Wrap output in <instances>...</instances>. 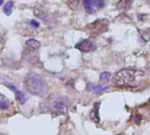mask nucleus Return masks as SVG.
Wrapping results in <instances>:
<instances>
[{
  "label": "nucleus",
  "instance_id": "nucleus-14",
  "mask_svg": "<svg viewBox=\"0 0 150 135\" xmlns=\"http://www.w3.org/2000/svg\"><path fill=\"white\" fill-rule=\"evenodd\" d=\"M8 107V100L4 97L0 95V108L5 110Z\"/></svg>",
  "mask_w": 150,
  "mask_h": 135
},
{
  "label": "nucleus",
  "instance_id": "nucleus-3",
  "mask_svg": "<svg viewBox=\"0 0 150 135\" xmlns=\"http://www.w3.org/2000/svg\"><path fill=\"white\" fill-rule=\"evenodd\" d=\"M109 26V22L107 19H98L96 20L95 22L90 24L87 26L85 28L87 33L92 35V36H97L98 34H101L105 32H106L107 28Z\"/></svg>",
  "mask_w": 150,
  "mask_h": 135
},
{
  "label": "nucleus",
  "instance_id": "nucleus-6",
  "mask_svg": "<svg viewBox=\"0 0 150 135\" xmlns=\"http://www.w3.org/2000/svg\"><path fill=\"white\" fill-rule=\"evenodd\" d=\"M76 48L83 53H88L93 51L96 48V46L94 42L90 39H83L76 45Z\"/></svg>",
  "mask_w": 150,
  "mask_h": 135
},
{
  "label": "nucleus",
  "instance_id": "nucleus-20",
  "mask_svg": "<svg viewBox=\"0 0 150 135\" xmlns=\"http://www.w3.org/2000/svg\"><path fill=\"white\" fill-rule=\"evenodd\" d=\"M144 1H146L147 3H148V4L150 5V0H144Z\"/></svg>",
  "mask_w": 150,
  "mask_h": 135
},
{
  "label": "nucleus",
  "instance_id": "nucleus-18",
  "mask_svg": "<svg viewBox=\"0 0 150 135\" xmlns=\"http://www.w3.org/2000/svg\"><path fill=\"white\" fill-rule=\"evenodd\" d=\"M140 120H141V117H140V115L135 116L134 118H133V121H134V123H136V124H139V123L140 122Z\"/></svg>",
  "mask_w": 150,
  "mask_h": 135
},
{
  "label": "nucleus",
  "instance_id": "nucleus-9",
  "mask_svg": "<svg viewBox=\"0 0 150 135\" xmlns=\"http://www.w3.org/2000/svg\"><path fill=\"white\" fill-rule=\"evenodd\" d=\"M26 45L27 46L28 48L33 49V50H36V49L40 48V43L37 39H27L26 42Z\"/></svg>",
  "mask_w": 150,
  "mask_h": 135
},
{
  "label": "nucleus",
  "instance_id": "nucleus-17",
  "mask_svg": "<svg viewBox=\"0 0 150 135\" xmlns=\"http://www.w3.org/2000/svg\"><path fill=\"white\" fill-rule=\"evenodd\" d=\"M30 24H31L32 26L36 27V28H38V27L40 26V23H39L38 21H36V20H34V19L31 20V21H30Z\"/></svg>",
  "mask_w": 150,
  "mask_h": 135
},
{
  "label": "nucleus",
  "instance_id": "nucleus-1",
  "mask_svg": "<svg viewBox=\"0 0 150 135\" xmlns=\"http://www.w3.org/2000/svg\"><path fill=\"white\" fill-rule=\"evenodd\" d=\"M145 78V73L139 69H124L117 72L113 77L114 83L125 87H136Z\"/></svg>",
  "mask_w": 150,
  "mask_h": 135
},
{
  "label": "nucleus",
  "instance_id": "nucleus-10",
  "mask_svg": "<svg viewBox=\"0 0 150 135\" xmlns=\"http://www.w3.org/2000/svg\"><path fill=\"white\" fill-rule=\"evenodd\" d=\"M107 89L106 86H104V85H92V84H90V87H89V89L95 93V94H97V93H100V92H103L104 91H106V89Z\"/></svg>",
  "mask_w": 150,
  "mask_h": 135
},
{
  "label": "nucleus",
  "instance_id": "nucleus-11",
  "mask_svg": "<svg viewBox=\"0 0 150 135\" xmlns=\"http://www.w3.org/2000/svg\"><path fill=\"white\" fill-rule=\"evenodd\" d=\"M15 95H16L17 100H18L20 104L24 105V104L26 103V98L25 97V95H24V93H23L22 91H19V89H17V91H15Z\"/></svg>",
  "mask_w": 150,
  "mask_h": 135
},
{
  "label": "nucleus",
  "instance_id": "nucleus-19",
  "mask_svg": "<svg viewBox=\"0 0 150 135\" xmlns=\"http://www.w3.org/2000/svg\"><path fill=\"white\" fill-rule=\"evenodd\" d=\"M3 3H4V0H0V6L3 5Z\"/></svg>",
  "mask_w": 150,
  "mask_h": 135
},
{
  "label": "nucleus",
  "instance_id": "nucleus-12",
  "mask_svg": "<svg viewBox=\"0 0 150 135\" xmlns=\"http://www.w3.org/2000/svg\"><path fill=\"white\" fill-rule=\"evenodd\" d=\"M13 6H14V4H13L12 1H8L5 5V6H4V12H5V13L6 15H8V16L11 15L12 11V8H13Z\"/></svg>",
  "mask_w": 150,
  "mask_h": 135
},
{
  "label": "nucleus",
  "instance_id": "nucleus-7",
  "mask_svg": "<svg viewBox=\"0 0 150 135\" xmlns=\"http://www.w3.org/2000/svg\"><path fill=\"white\" fill-rule=\"evenodd\" d=\"M131 4H132V0H119L117 4V8L121 11H126L131 7Z\"/></svg>",
  "mask_w": 150,
  "mask_h": 135
},
{
  "label": "nucleus",
  "instance_id": "nucleus-15",
  "mask_svg": "<svg viewBox=\"0 0 150 135\" xmlns=\"http://www.w3.org/2000/svg\"><path fill=\"white\" fill-rule=\"evenodd\" d=\"M110 76H111V75L109 72H103V73H101V75H100V80H101L103 82H106L107 81H109Z\"/></svg>",
  "mask_w": 150,
  "mask_h": 135
},
{
  "label": "nucleus",
  "instance_id": "nucleus-13",
  "mask_svg": "<svg viewBox=\"0 0 150 135\" xmlns=\"http://www.w3.org/2000/svg\"><path fill=\"white\" fill-rule=\"evenodd\" d=\"M79 1H80V0H66V3H67L68 6H69L70 9L76 10V9L78 7Z\"/></svg>",
  "mask_w": 150,
  "mask_h": 135
},
{
  "label": "nucleus",
  "instance_id": "nucleus-4",
  "mask_svg": "<svg viewBox=\"0 0 150 135\" xmlns=\"http://www.w3.org/2000/svg\"><path fill=\"white\" fill-rule=\"evenodd\" d=\"M104 6V0H83V7L88 13H95Z\"/></svg>",
  "mask_w": 150,
  "mask_h": 135
},
{
  "label": "nucleus",
  "instance_id": "nucleus-2",
  "mask_svg": "<svg viewBox=\"0 0 150 135\" xmlns=\"http://www.w3.org/2000/svg\"><path fill=\"white\" fill-rule=\"evenodd\" d=\"M25 84L27 91L36 96L44 97L47 92V84L44 79L35 73H31L26 75Z\"/></svg>",
  "mask_w": 150,
  "mask_h": 135
},
{
  "label": "nucleus",
  "instance_id": "nucleus-8",
  "mask_svg": "<svg viewBox=\"0 0 150 135\" xmlns=\"http://www.w3.org/2000/svg\"><path fill=\"white\" fill-rule=\"evenodd\" d=\"M98 109H99V104L98 103H96L95 105H94V107H93V109L91 110V111H90V118L93 120V121H95L96 123H97V122H99V111H98Z\"/></svg>",
  "mask_w": 150,
  "mask_h": 135
},
{
  "label": "nucleus",
  "instance_id": "nucleus-21",
  "mask_svg": "<svg viewBox=\"0 0 150 135\" xmlns=\"http://www.w3.org/2000/svg\"><path fill=\"white\" fill-rule=\"evenodd\" d=\"M118 135H122V134H118Z\"/></svg>",
  "mask_w": 150,
  "mask_h": 135
},
{
  "label": "nucleus",
  "instance_id": "nucleus-16",
  "mask_svg": "<svg viewBox=\"0 0 150 135\" xmlns=\"http://www.w3.org/2000/svg\"><path fill=\"white\" fill-rule=\"evenodd\" d=\"M6 86H8V87L12 89V91H13L14 92L18 89V88H17L13 83H12V82H7V83H6Z\"/></svg>",
  "mask_w": 150,
  "mask_h": 135
},
{
  "label": "nucleus",
  "instance_id": "nucleus-5",
  "mask_svg": "<svg viewBox=\"0 0 150 135\" xmlns=\"http://www.w3.org/2000/svg\"><path fill=\"white\" fill-rule=\"evenodd\" d=\"M52 107L55 111L61 114H64L68 111V104L65 98H58L52 102Z\"/></svg>",
  "mask_w": 150,
  "mask_h": 135
}]
</instances>
